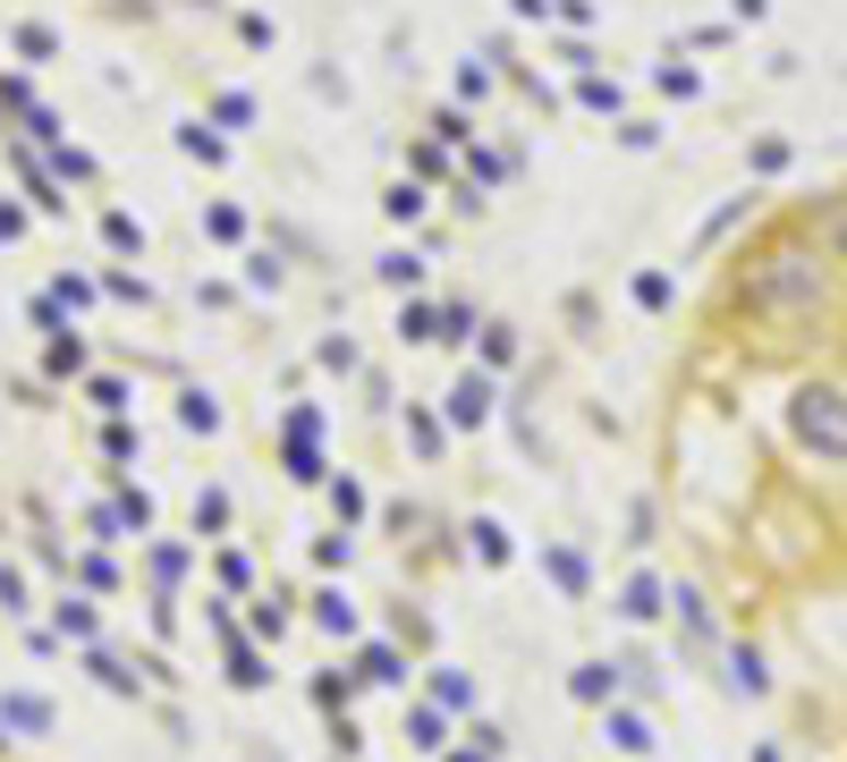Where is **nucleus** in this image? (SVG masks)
Wrapping results in <instances>:
<instances>
[{
	"mask_svg": "<svg viewBox=\"0 0 847 762\" xmlns=\"http://www.w3.org/2000/svg\"><path fill=\"white\" fill-rule=\"evenodd\" d=\"M839 280L822 297V314L771 322L763 339L814 348L822 365L847 373V263H831ZM738 331V322H720ZM738 559H746L754 593H788V602H847V466L831 475H797V466H763L746 483V526H738Z\"/></svg>",
	"mask_w": 847,
	"mask_h": 762,
	"instance_id": "nucleus-1",
	"label": "nucleus"
},
{
	"mask_svg": "<svg viewBox=\"0 0 847 762\" xmlns=\"http://www.w3.org/2000/svg\"><path fill=\"white\" fill-rule=\"evenodd\" d=\"M491 415V373H457L450 390V424H484Z\"/></svg>",
	"mask_w": 847,
	"mask_h": 762,
	"instance_id": "nucleus-2",
	"label": "nucleus"
},
{
	"mask_svg": "<svg viewBox=\"0 0 847 762\" xmlns=\"http://www.w3.org/2000/svg\"><path fill=\"white\" fill-rule=\"evenodd\" d=\"M407 746H424V754L450 746V737H441V703H407Z\"/></svg>",
	"mask_w": 847,
	"mask_h": 762,
	"instance_id": "nucleus-3",
	"label": "nucleus"
},
{
	"mask_svg": "<svg viewBox=\"0 0 847 762\" xmlns=\"http://www.w3.org/2000/svg\"><path fill=\"white\" fill-rule=\"evenodd\" d=\"M357 678H373V686H407V661H398L391 644H364V661H357Z\"/></svg>",
	"mask_w": 847,
	"mask_h": 762,
	"instance_id": "nucleus-4",
	"label": "nucleus"
},
{
	"mask_svg": "<svg viewBox=\"0 0 847 762\" xmlns=\"http://www.w3.org/2000/svg\"><path fill=\"white\" fill-rule=\"evenodd\" d=\"M568 686H577V703H611V695H619V669H611V661H585Z\"/></svg>",
	"mask_w": 847,
	"mask_h": 762,
	"instance_id": "nucleus-5",
	"label": "nucleus"
},
{
	"mask_svg": "<svg viewBox=\"0 0 847 762\" xmlns=\"http://www.w3.org/2000/svg\"><path fill=\"white\" fill-rule=\"evenodd\" d=\"M424 204H432V195H424V178H416V170H407V178H398V187L382 195V212H391V221H424Z\"/></svg>",
	"mask_w": 847,
	"mask_h": 762,
	"instance_id": "nucleus-6",
	"label": "nucleus"
},
{
	"mask_svg": "<svg viewBox=\"0 0 847 762\" xmlns=\"http://www.w3.org/2000/svg\"><path fill=\"white\" fill-rule=\"evenodd\" d=\"M9 43H18V60H51V51H60V34L43 26V18H26V26H9Z\"/></svg>",
	"mask_w": 847,
	"mask_h": 762,
	"instance_id": "nucleus-7",
	"label": "nucleus"
},
{
	"mask_svg": "<svg viewBox=\"0 0 847 762\" xmlns=\"http://www.w3.org/2000/svg\"><path fill=\"white\" fill-rule=\"evenodd\" d=\"M51 712H43V695H0V729H43Z\"/></svg>",
	"mask_w": 847,
	"mask_h": 762,
	"instance_id": "nucleus-8",
	"label": "nucleus"
},
{
	"mask_svg": "<svg viewBox=\"0 0 847 762\" xmlns=\"http://www.w3.org/2000/svg\"><path fill=\"white\" fill-rule=\"evenodd\" d=\"M466 178H475V187H500V178H509V153H500V145H475V153H466Z\"/></svg>",
	"mask_w": 847,
	"mask_h": 762,
	"instance_id": "nucleus-9",
	"label": "nucleus"
},
{
	"mask_svg": "<svg viewBox=\"0 0 847 762\" xmlns=\"http://www.w3.org/2000/svg\"><path fill=\"white\" fill-rule=\"evenodd\" d=\"M314 627H330V635H357V610H348V593H314Z\"/></svg>",
	"mask_w": 847,
	"mask_h": 762,
	"instance_id": "nucleus-10",
	"label": "nucleus"
},
{
	"mask_svg": "<svg viewBox=\"0 0 847 762\" xmlns=\"http://www.w3.org/2000/svg\"><path fill=\"white\" fill-rule=\"evenodd\" d=\"M43 365H51V373H77V365H85V339H77V331H51V348H43Z\"/></svg>",
	"mask_w": 847,
	"mask_h": 762,
	"instance_id": "nucleus-11",
	"label": "nucleus"
},
{
	"mask_svg": "<svg viewBox=\"0 0 847 762\" xmlns=\"http://www.w3.org/2000/svg\"><path fill=\"white\" fill-rule=\"evenodd\" d=\"M619 610H627V619H661V585H652V576H627Z\"/></svg>",
	"mask_w": 847,
	"mask_h": 762,
	"instance_id": "nucleus-12",
	"label": "nucleus"
},
{
	"mask_svg": "<svg viewBox=\"0 0 847 762\" xmlns=\"http://www.w3.org/2000/svg\"><path fill=\"white\" fill-rule=\"evenodd\" d=\"M602 737H611V746H627V754H645V746H652V729L636 720V712H611V720H602Z\"/></svg>",
	"mask_w": 847,
	"mask_h": 762,
	"instance_id": "nucleus-13",
	"label": "nucleus"
},
{
	"mask_svg": "<svg viewBox=\"0 0 847 762\" xmlns=\"http://www.w3.org/2000/svg\"><path fill=\"white\" fill-rule=\"evenodd\" d=\"M432 703H441V712H475V686H466L457 669H441V678H432Z\"/></svg>",
	"mask_w": 847,
	"mask_h": 762,
	"instance_id": "nucleus-14",
	"label": "nucleus"
},
{
	"mask_svg": "<svg viewBox=\"0 0 847 762\" xmlns=\"http://www.w3.org/2000/svg\"><path fill=\"white\" fill-rule=\"evenodd\" d=\"M51 178H77V187H85V178H94V153H77V145H51Z\"/></svg>",
	"mask_w": 847,
	"mask_h": 762,
	"instance_id": "nucleus-15",
	"label": "nucleus"
},
{
	"mask_svg": "<svg viewBox=\"0 0 847 762\" xmlns=\"http://www.w3.org/2000/svg\"><path fill=\"white\" fill-rule=\"evenodd\" d=\"M204 229H212L221 246H237V238H246V212H237V204H212V212H204Z\"/></svg>",
	"mask_w": 847,
	"mask_h": 762,
	"instance_id": "nucleus-16",
	"label": "nucleus"
},
{
	"mask_svg": "<svg viewBox=\"0 0 847 762\" xmlns=\"http://www.w3.org/2000/svg\"><path fill=\"white\" fill-rule=\"evenodd\" d=\"M102 238H111L119 254H144V229H136L128 212H102Z\"/></svg>",
	"mask_w": 847,
	"mask_h": 762,
	"instance_id": "nucleus-17",
	"label": "nucleus"
},
{
	"mask_svg": "<svg viewBox=\"0 0 847 762\" xmlns=\"http://www.w3.org/2000/svg\"><path fill=\"white\" fill-rule=\"evenodd\" d=\"M636 305L661 314V305H670V272H636Z\"/></svg>",
	"mask_w": 847,
	"mask_h": 762,
	"instance_id": "nucleus-18",
	"label": "nucleus"
},
{
	"mask_svg": "<svg viewBox=\"0 0 847 762\" xmlns=\"http://www.w3.org/2000/svg\"><path fill=\"white\" fill-rule=\"evenodd\" d=\"M178 145H187V153H196V161H221V153H229V145H221V136H212V127H204V119H196V127H178Z\"/></svg>",
	"mask_w": 847,
	"mask_h": 762,
	"instance_id": "nucleus-19",
	"label": "nucleus"
},
{
	"mask_svg": "<svg viewBox=\"0 0 847 762\" xmlns=\"http://www.w3.org/2000/svg\"><path fill=\"white\" fill-rule=\"evenodd\" d=\"M475 551H484V568H509V534H500L491 517H484V526H475Z\"/></svg>",
	"mask_w": 847,
	"mask_h": 762,
	"instance_id": "nucleus-20",
	"label": "nucleus"
},
{
	"mask_svg": "<svg viewBox=\"0 0 847 762\" xmlns=\"http://www.w3.org/2000/svg\"><path fill=\"white\" fill-rule=\"evenodd\" d=\"M221 526H229V492H204L196 500V534H221Z\"/></svg>",
	"mask_w": 847,
	"mask_h": 762,
	"instance_id": "nucleus-21",
	"label": "nucleus"
},
{
	"mask_svg": "<svg viewBox=\"0 0 847 762\" xmlns=\"http://www.w3.org/2000/svg\"><path fill=\"white\" fill-rule=\"evenodd\" d=\"M60 635H94V602H77V593H60Z\"/></svg>",
	"mask_w": 847,
	"mask_h": 762,
	"instance_id": "nucleus-22",
	"label": "nucleus"
},
{
	"mask_svg": "<svg viewBox=\"0 0 847 762\" xmlns=\"http://www.w3.org/2000/svg\"><path fill=\"white\" fill-rule=\"evenodd\" d=\"M552 576H559V593H585V559L577 551H552Z\"/></svg>",
	"mask_w": 847,
	"mask_h": 762,
	"instance_id": "nucleus-23",
	"label": "nucleus"
},
{
	"mask_svg": "<svg viewBox=\"0 0 847 762\" xmlns=\"http://www.w3.org/2000/svg\"><path fill=\"white\" fill-rule=\"evenodd\" d=\"M577 102H585V111H619V85H611V77H585V85H577Z\"/></svg>",
	"mask_w": 847,
	"mask_h": 762,
	"instance_id": "nucleus-24",
	"label": "nucleus"
},
{
	"mask_svg": "<svg viewBox=\"0 0 847 762\" xmlns=\"http://www.w3.org/2000/svg\"><path fill=\"white\" fill-rule=\"evenodd\" d=\"M398 331H407V339H441V314H432V305H407V314H398Z\"/></svg>",
	"mask_w": 847,
	"mask_h": 762,
	"instance_id": "nucleus-25",
	"label": "nucleus"
},
{
	"mask_svg": "<svg viewBox=\"0 0 847 762\" xmlns=\"http://www.w3.org/2000/svg\"><path fill=\"white\" fill-rule=\"evenodd\" d=\"M330 508H339V517L357 526V517H364V483H348V475H339V483H330Z\"/></svg>",
	"mask_w": 847,
	"mask_h": 762,
	"instance_id": "nucleus-26",
	"label": "nucleus"
},
{
	"mask_svg": "<svg viewBox=\"0 0 847 762\" xmlns=\"http://www.w3.org/2000/svg\"><path fill=\"white\" fill-rule=\"evenodd\" d=\"M85 669H94V678H102V686H111V695H136V678H128V669H119V661H111V653H94V661H85Z\"/></svg>",
	"mask_w": 847,
	"mask_h": 762,
	"instance_id": "nucleus-27",
	"label": "nucleus"
},
{
	"mask_svg": "<svg viewBox=\"0 0 847 762\" xmlns=\"http://www.w3.org/2000/svg\"><path fill=\"white\" fill-rule=\"evenodd\" d=\"M212 119H221V127H246V119H255V102H246V94H212Z\"/></svg>",
	"mask_w": 847,
	"mask_h": 762,
	"instance_id": "nucleus-28",
	"label": "nucleus"
},
{
	"mask_svg": "<svg viewBox=\"0 0 847 762\" xmlns=\"http://www.w3.org/2000/svg\"><path fill=\"white\" fill-rule=\"evenodd\" d=\"M85 399H94V407H102V415H119V407H128V381H111V373H102V381H94V390H85Z\"/></svg>",
	"mask_w": 847,
	"mask_h": 762,
	"instance_id": "nucleus-29",
	"label": "nucleus"
},
{
	"mask_svg": "<svg viewBox=\"0 0 847 762\" xmlns=\"http://www.w3.org/2000/svg\"><path fill=\"white\" fill-rule=\"evenodd\" d=\"M484 356H491V365H509V356H518V331H509V322H491V331H484Z\"/></svg>",
	"mask_w": 847,
	"mask_h": 762,
	"instance_id": "nucleus-30",
	"label": "nucleus"
},
{
	"mask_svg": "<svg viewBox=\"0 0 847 762\" xmlns=\"http://www.w3.org/2000/svg\"><path fill=\"white\" fill-rule=\"evenodd\" d=\"M441 170H450V145H441V136H432V145H416V178H441Z\"/></svg>",
	"mask_w": 847,
	"mask_h": 762,
	"instance_id": "nucleus-31",
	"label": "nucleus"
},
{
	"mask_svg": "<svg viewBox=\"0 0 847 762\" xmlns=\"http://www.w3.org/2000/svg\"><path fill=\"white\" fill-rule=\"evenodd\" d=\"M382 280H391V288H416L424 263H416V254H391V263H382Z\"/></svg>",
	"mask_w": 847,
	"mask_h": 762,
	"instance_id": "nucleus-32",
	"label": "nucleus"
},
{
	"mask_svg": "<svg viewBox=\"0 0 847 762\" xmlns=\"http://www.w3.org/2000/svg\"><path fill=\"white\" fill-rule=\"evenodd\" d=\"M153 576H162V585H170V576H187V551H178V542H153Z\"/></svg>",
	"mask_w": 847,
	"mask_h": 762,
	"instance_id": "nucleus-33",
	"label": "nucleus"
},
{
	"mask_svg": "<svg viewBox=\"0 0 847 762\" xmlns=\"http://www.w3.org/2000/svg\"><path fill=\"white\" fill-rule=\"evenodd\" d=\"M457 94H466V102H484V94H491V68H475V60H466V68H457Z\"/></svg>",
	"mask_w": 847,
	"mask_h": 762,
	"instance_id": "nucleus-34",
	"label": "nucleus"
},
{
	"mask_svg": "<svg viewBox=\"0 0 847 762\" xmlns=\"http://www.w3.org/2000/svg\"><path fill=\"white\" fill-rule=\"evenodd\" d=\"M178 415H187V424H196V432H212V424H221V407H212V399H204V390H196V399H187V407H178Z\"/></svg>",
	"mask_w": 847,
	"mask_h": 762,
	"instance_id": "nucleus-35",
	"label": "nucleus"
},
{
	"mask_svg": "<svg viewBox=\"0 0 847 762\" xmlns=\"http://www.w3.org/2000/svg\"><path fill=\"white\" fill-rule=\"evenodd\" d=\"M0 610H26V585H18V568H0Z\"/></svg>",
	"mask_w": 847,
	"mask_h": 762,
	"instance_id": "nucleus-36",
	"label": "nucleus"
},
{
	"mask_svg": "<svg viewBox=\"0 0 847 762\" xmlns=\"http://www.w3.org/2000/svg\"><path fill=\"white\" fill-rule=\"evenodd\" d=\"M0 111H26V77H0Z\"/></svg>",
	"mask_w": 847,
	"mask_h": 762,
	"instance_id": "nucleus-37",
	"label": "nucleus"
},
{
	"mask_svg": "<svg viewBox=\"0 0 847 762\" xmlns=\"http://www.w3.org/2000/svg\"><path fill=\"white\" fill-rule=\"evenodd\" d=\"M18 229H26V212H18V204H0V238H18Z\"/></svg>",
	"mask_w": 847,
	"mask_h": 762,
	"instance_id": "nucleus-38",
	"label": "nucleus"
},
{
	"mask_svg": "<svg viewBox=\"0 0 847 762\" xmlns=\"http://www.w3.org/2000/svg\"><path fill=\"white\" fill-rule=\"evenodd\" d=\"M441 762H491V754H484V746H466V754H441Z\"/></svg>",
	"mask_w": 847,
	"mask_h": 762,
	"instance_id": "nucleus-39",
	"label": "nucleus"
}]
</instances>
